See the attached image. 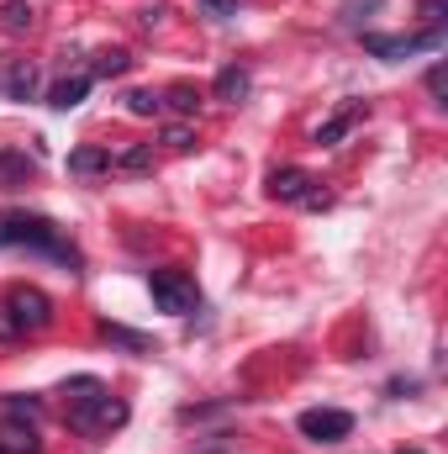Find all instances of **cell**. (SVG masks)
Returning <instances> with one entry per match:
<instances>
[{
  "mask_svg": "<svg viewBox=\"0 0 448 454\" xmlns=\"http://www.w3.org/2000/svg\"><path fill=\"white\" fill-rule=\"evenodd\" d=\"M0 248H37L69 270H80V248L64 238V227L37 217V212H0Z\"/></svg>",
  "mask_w": 448,
  "mask_h": 454,
  "instance_id": "1",
  "label": "cell"
},
{
  "mask_svg": "<svg viewBox=\"0 0 448 454\" xmlns=\"http://www.w3.org/2000/svg\"><path fill=\"white\" fill-rule=\"evenodd\" d=\"M444 48V27H428V32H406V37H385V32H364V53L385 59V64H401L412 53H438Z\"/></svg>",
  "mask_w": 448,
  "mask_h": 454,
  "instance_id": "2",
  "label": "cell"
},
{
  "mask_svg": "<svg viewBox=\"0 0 448 454\" xmlns=\"http://www.w3.org/2000/svg\"><path fill=\"white\" fill-rule=\"evenodd\" d=\"M148 291H153V307L169 312V317H185V312H196V301H201V291H196V280H190L185 270H153V275H148Z\"/></svg>",
  "mask_w": 448,
  "mask_h": 454,
  "instance_id": "3",
  "label": "cell"
},
{
  "mask_svg": "<svg viewBox=\"0 0 448 454\" xmlns=\"http://www.w3.org/2000/svg\"><path fill=\"white\" fill-rule=\"evenodd\" d=\"M0 307H5V317L16 323V333H42V328L53 323V301H48L37 286H16Z\"/></svg>",
  "mask_w": 448,
  "mask_h": 454,
  "instance_id": "4",
  "label": "cell"
},
{
  "mask_svg": "<svg viewBox=\"0 0 448 454\" xmlns=\"http://www.w3.org/2000/svg\"><path fill=\"white\" fill-rule=\"evenodd\" d=\"M121 423H127V402L121 396H96V402L69 407V428L74 434H112Z\"/></svg>",
  "mask_w": 448,
  "mask_h": 454,
  "instance_id": "5",
  "label": "cell"
},
{
  "mask_svg": "<svg viewBox=\"0 0 448 454\" xmlns=\"http://www.w3.org/2000/svg\"><path fill=\"white\" fill-rule=\"evenodd\" d=\"M296 428H301V439H312V444H343V439L353 434V412H343V407H306V412L296 418Z\"/></svg>",
  "mask_w": 448,
  "mask_h": 454,
  "instance_id": "6",
  "label": "cell"
},
{
  "mask_svg": "<svg viewBox=\"0 0 448 454\" xmlns=\"http://www.w3.org/2000/svg\"><path fill=\"white\" fill-rule=\"evenodd\" d=\"M248 90H253V80H248V69H237V64L217 69V80H212V96H217L222 106H243Z\"/></svg>",
  "mask_w": 448,
  "mask_h": 454,
  "instance_id": "7",
  "label": "cell"
},
{
  "mask_svg": "<svg viewBox=\"0 0 448 454\" xmlns=\"http://www.w3.org/2000/svg\"><path fill=\"white\" fill-rule=\"evenodd\" d=\"M364 112H369L364 101H348V106H343V112H337V116H328V121L317 127V137H312V143H317V148H337V143L348 137V127H353V121H359V116H364Z\"/></svg>",
  "mask_w": 448,
  "mask_h": 454,
  "instance_id": "8",
  "label": "cell"
},
{
  "mask_svg": "<svg viewBox=\"0 0 448 454\" xmlns=\"http://www.w3.org/2000/svg\"><path fill=\"white\" fill-rule=\"evenodd\" d=\"M312 185H317V180H312L306 169H274V175H269V196H274V201H306Z\"/></svg>",
  "mask_w": 448,
  "mask_h": 454,
  "instance_id": "9",
  "label": "cell"
},
{
  "mask_svg": "<svg viewBox=\"0 0 448 454\" xmlns=\"http://www.w3.org/2000/svg\"><path fill=\"white\" fill-rule=\"evenodd\" d=\"M90 85H96L90 74H69V80H58V85L48 90V106H53V112H74V106L90 96Z\"/></svg>",
  "mask_w": 448,
  "mask_h": 454,
  "instance_id": "10",
  "label": "cell"
},
{
  "mask_svg": "<svg viewBox=\"0 0 448 454\" xmlns=\"http://www.w3.org/2000/svg\"><path fill=\"white\" fill-rule=\"evenodd\" d=\"M106 169H112V153L96 148V143H85V148L69 153V175H80V180H96V175H106Z\"/></svg>",
  "mask_w": 448,
  "mask_h": 454,
  "instance_id": "11",
  "label": "cell"
},
{
  "mask_svg": "<svg viewBox=\"0 0 448 454\" xmlns=\"http://www.w3.org/2000/svg\"><path fill=\"white\" fill-rule=\"evenodd\" d=\"M5 96H11V101H32V96H37V64L16 59V64L5 69Z\"/></svg>",
  "mask_w": 448,
  "mask_h": 454,
  "instance_id": "12",
  "label": "cell"
},
{
  "mask_svg": "<svg viewBox=\"0 0 448 454\" xmlns=\"http://www.w3.org/2000/svg\"><path fill=\"white\" fill-rule=\"evenodd\" d=\"M32 159L27 153H11V148H0V191H21L27 180H32Z\"/></svg>",
  "mask_w": 448,
  "mask_h": 454,
  "instance_id": "13",
  "label": "cell"
},
{
  "mask_svg": "<svg viewBox=\"0 0 448 454\" xmlns=\"http://www.w3.org/2000/svg\"><path fill=\"white\" fill-rule=\"evenodd\" d=\"M127 69H132V53H127V48H106V53H96L90 80H116V74H127Z\"/></svg>",
  "mask_w": 448,
  "mask_h": 454,
  "instance_id": "14",
  "label": "cell"
},
{
  "mask_svg": "<svg viewBox=\"0 0 448 454\" xmlns=\"http://www.w3.org/2000/svg\"><path fill=\"white\" fill-rule=\"evenodd\" d=\"M101 339L116 343V348H127V354H153V339H143V333H132L121 323H101Z\"/></svg>",
  "mask_w": 448,
  "mask_h": 454,
  "instance_id": "15",
  "label": "cell"
},
{
  "mask_svg": "<svg viewBox=\"0 0 448 454\" xmlns=\"http://www.w3.org/2000/svg\"><path fill=\"white\" fill-rule=\"evenodd\" d=\"M112 169H121V175H148L153 169V143H132L127 153H116Z\"/></svg>",
  "mask_w": 448,
  "mask_h": 454,
  "instance_id": "16",
  "label": "cell"
},
{
  "mask_svg": "<svg viewBox=\"0 0 448 454\" xmlns=\"http://www.w3.org/2000/svg\"><path fill=\"white\" fill-rule=\"evenodd\" d=\"M0 27H5L11 37H16V32H32V5H27V0H5V5H0Z\"/></svg>",
  "mask_w": 448,
  "mask_h": 454,
  "instance_id": "17",
  "label": "cell"
},
{
  "mask_svg": "<svg viewBox=\"0 0 448 454\" xmlns=\"http://www.w3.org/2000/svg\"><path fill=\"white\" fill-rule=\"evenodd\" d=\"M64 396H69V407H80V402H96V396H106V386H101L96 375H74V380H64Z\"/></svg>",
  "mask_w": 448,
  "mask_h": 454,
  "instance_id": "18",
  "label": "cell"
},
{
  "mask_svg": "<svg viewBox=\"0 0 448 454\" xmlns=\"http://www.w3.org/2000/svg\"><path fill=\"white\" fill-rule=\"evenodd\" d=\"M158 137H164V148H174V153H190V148H196V127H190V121H169Z\"/></svg>",
  "mask_w": 448,
  "mask_h": 454,
  "instance_id": "19",
  "label": "cell"
},
{
  "mask_svg": "<svg viewBox=\"0 0 448 454\" xmlns=\"http://www.w3.org/2000/svg\"><path fill=\"white\" fill-rule=\"evenodd\" d=\"M164 106L180 112V116H190L196 106H201V96H196V85H169V90H164Z\"/></svg>",
  "mask_w": 448,
  "mask_h": 454,
  "instance_id": "20",
  "label": "cell"
},
{
  "mask_svg": "<svg viewBox=\"0 0 448 454\" xmlns=\"http://www.w3.org/2000/svg\"><path fill=\"white\" fill-rule=\"evenodd\" d=\"M127 112L132 116H158L164 112V96H158V90H127Z\"/></svg>",
  "mask_w": 448,
  "mask_h": 454,
  "instance_id": "21",
  "label": "cell"
},
{
  "mask_svg": "<svg viewBox=\"0 0 448 454\" xmlns=\"http://www.w3.org/2000/svg\"><path fill=\"white\" fill-rule=\"evenodd\" d=\"M380 5H385V0H343V11H337V21H343V27H359V21H364L369 11H380Z\"/></svg>",
  "mask_w": 448,
  "mask_h": 454,
  "instance_id": "22",
  "label": "cell"
},
{
  "mask_svg": "<svg viewBox=\"0 0 448 454\" xmlns=\"http://www.w3.org/2000/svg\"><path fill=\"white\" fill-rule=\"evenodd\" d=\"M417 16H422L428 27H444V16H448V0H417Z\"/></svg>",
  "mask_w": 448,
  "mask_h": 454,
  "instance_id": "23",
  "label": "cell"
},
{
  "mask_svg": "<svg viewBox=\"0 0 448 454\" xmlns=\"http://www.w3.org/2000/svg\"><path fill=\"white\" fill-rule=\"evenodd\" d=\"M5 412H11V418H37V412H42V402H37V396H11V402H5Z\"/></svg>",
  "mask_w": 448,
  "mask_h": 454,
  "instance_id": "24",
  "label": "cell"
},
{
  "mask_svg": "<svg viewBox=\"0 0 448 454\" xmlns=\"http://www.w3.org/2000/svg\"><path fill=\"white\" fill-rule=\"evenodd\" d=\"M201 11H212L217 21H227V16H237V0H196Z\"/></svg>",
  "mask_w": 448,
  "mask_h": 454,
  "instance_id": "25",
  "label": "cell"
},
{
  "mask_svg": "<svg viewBox=\"0 0 448 454\" xmlns=\"http://www.w3.org/2000/svg\"><path fill=\"white\" fill-rule=\"evenodd\" d=\"M428 96L444 106V64H433V69H428Z\"/></svg>",
  "mask_w": 448,
  "mask_h": 454,
  "instance_id": "26",
  "label": "cell"
},
{
  "mask_svg": "<svg viewBox=\"0 0 448 454\" xmlns=\"http://www.w3.org/2000/svg\"><path fill=\"white\" fill-rule=\"evenodd\" d=\"M164 16H169V11H164V5H148V11H143V16H137V27H148V32H153V27H164Z\"/></svg>",
  "mask_w": 448,
  "mask_h": 454,
  "instance_id": "27",
  "label": "cell"
},
{
  "mask_svg": "<svg viewBox=\"0 0 448 454\" xmlns=\"http://www.w3.org/2000/svg\"><path fill=\"white\" fill-rule=\"evenodd\" d=\"M0 339H21V333H16V323L5 317V307H0Z\"/></svg>",
  "mask_w": 448,
  "mask_h": 454,
  "instance_id": "28",
  "label": "cell"
},
{
  "mask_svg": "<svg viewBox=\"0 0 448 454\" xmlns=\"http://www.w3.org/2000/svg\"><path fill=\"white\" fill-rule=\"evenodd\" d=\"M0 454H21V450H11V444H5V439H0Z\"/></svg>",
  "mask_w": 448,
  "mask_h": 454,
  "instance_id": "29",
  "label": "cell"
},
{
  "mask_svg": "<svg viewBox=\"0 0 448 454\" xmlns=\"http://www.w3.org/2000/svg\"><path fill=\"white\" fill-rule=\"evenodd\" d=\"M401 454H422V450H401Z\"/></svg>",
  "mask_w": 448,
  "mask_h": 454,
  "instance_id": "30",
  "label": "cell"
}]
</instances>
